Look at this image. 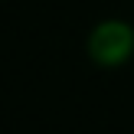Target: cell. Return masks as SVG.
<instances>
[{"label": "cell", "mask_w": 134, "mask_h": 134, "mask_svg": "<svg viewBox=\"0 0 134 134\" xmlns=\"http://www.w3.org/2000/svg\"><path fill=\"white\" fill-rule=\"evenodd\" d=\"M95 62L102 65H118L131 56L134 49V33L124 23H102L95 33H92V43H88Z\"/></svg>", "instance_id": "cell-1"}]
</instances>
